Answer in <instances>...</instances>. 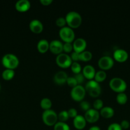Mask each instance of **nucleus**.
I'll use <instances>...</instances> for the list:
<instances>
[{
	"mask_svg": "<svg viewBox=\"0 0 130 130\" xmlns=\"http://www.w3.org/2000/svg\"><path fill=\"white\" fill-rule=\"evenodd\" d=\"M109 86L113 91L117 93L124 92L127 88L126 81L121 77H113L109 82Z\"/></svg>",
	"mask_w": 130,
	"mask_h": 130,
	"instance_id": "7ed1b4c3",
	"label": "nucleus"
},
{
	"mask_svg": "<svg viewBox=\"0 0 130 130\" xmlns=\"http://www.w3.org/2000/svg\"><path fill=\"white\" fill-rule=\"evenodd\" d=\"M56 62L59 67L66 69L71 66L73 61L69 55H68L67 53H62L57 55L56 58Z\"/></svg>",
	"mask_w": 130,
	"mask_h": 130,
	"instance_id": "6e6552de",
	"label": "nucleus"
},
{
	"mask_svg": "<svg viewBox=\"0 0 130 130\" xmlns=\"http://www.w3.org/2000/svg\"><path fill=\"white\" fill-rule=\"evenodd\" d=\"M66 83L68 84V85L70 87L72 88L78 85L77 81H76V80L75 79V78L74 77H68L67 81H66Z\"/></svg>",
	"mask_w": 130,
	"mask_h": 130,
	"instance_id": "7c9ffc66",
	"label": "nucleus"
},
{
	"mask_svg": "<svg viewBox=\"0 0 130 130\" xmlns=\"http://www.w3.org/2000/svg\"><path fill=\"white\" fill-rule=\"evenodd\" d=\"M49 42L47 39H40L37 44V49L41 53H45L49 50Z\"/></svg>",
	"mask_w": 130,
	"mask_h": 130,
	"instance_id": "6ab92c4d",
	"label": "nucleus"
},
{
	"mask_svg": "<svg viewBox=\"0 0 130 130\" xmlns=\"http://www.w3.org/2000/svg\"><path fill=\"white\" fill-rule=\"evenodd\" d=\"M89 130H101V129L98 126H93L89 128Z\"/></svg>",
	"mask_w": 130,
	"mask_h": 130,
	"instance_id": "ea45409f",
	"label": "nucleus"
},
{
	"mask_svg": "<svg viewBox=\"0 0 130 130\" xmlns=\"http://www.w3.org/2000/svg\"><path fill=\"white\" fill-rule=\"evenodd\" d=\"M54 130H70V128L64 122L59 121L54 126Z\"/></svg>",
	"mask_w": 130,
	"mask_h": 130,
	"instance_id": "a878e982",
	"label": "nucleus"
},
{
	"mask_svg": "<svg viewBox=\"0 0 130 130\" xmlns=\"http://www.w3.org/2000/svg\"><path fill=\"white\" fill-rule=\"evenodd\" d=\"M116 100L117 103L121 105H124L126 104L127 101V96L124 92L119 93L116 96Z\"/></svg>",
	"mask_w": 130,
	"mask_h": 130,
	"instance_id": "393cba45",
	"label": "nucleus"
},
{
	"mask_svg": "<svg viewBox=\"0 0 130 130\" xmlns=\"http://www.w3.org/2000/svg\"><path fill=\"white\" fill-rule=\"evenodd\" d=\"M70 67H71V71H72L73 72L75 73V74H79L81 72V65H80L78 62H73Z\"/></svg>",
	"mask_w": 130,
	"mask_h": 130,
	"instance_id": "bb28decb",
	"label": "nucleus"
},
{
	"mask_svg": "<svg viewBox=\"0 0 130 130\" xmlns=\"http://www.w3.org/2000/svg\"><path fill=\"white\" fill-rule=\"evenodd\" d=\"M99 114L103 118L109 119V118H112L114 115V110L113 108L109 106L103 107L100 110Z\"/></svg>",
	"mask_w": 130,
	"mask_h": 130,
	"instance_id": "aec40b11",
	"label": "nucleus"
},
{
	"mask_svg": "<svg viewBox=\"0 0 130 130\" xmlns=\"http://www.w3.org/2000/svg\"><path fill=\"white\" fill-rule=\"evenodd\" d=\"M67 111L69 116V118H75V117L78 115L77 110H76V109H75V108H70V109H68V110H67Z\"/></svg>",
	"mask_w": 130,
	"mask_h": 130,
	"instance_id": "c9c22d12",
	"label": "nucleus"
},
{
	"mask_svg": "<svg viewBox=\"0 0 130 130\" xmlns=\"http://www.w3.org/2000/svg\"><path fill=\"white\" fill-rule=\"evenodd\" d=\"M56 25H57V26L59 27H61V28L66 26V19H65V18L62 17H59L58 19L56 20Z\"/></svg>",
	"mask_w": 130,
	"mask_h": 130,
	"instance_id": "2f4dec72",
	"label": "nucleus"
},
{
	"mask_svg": "<svg viewBox=\"0 0 130 130\" xmlns=\"http://www.w3.org/2000/svg\"><path fill=\"white\" fill-rule=\"evenodd\" d=\"M106 77H107V73L105 71H103V70H99L96 72L94 79L96 82L99 83L104 81Z\"/></svg>",
	"mask_w": 130,
	"mask_h": 130,
	"instance_id": "412c9836",
	"label": "nucleus"
},
{
	"mask_svg": "<svg viewBox=\"0 0 130 130\" xmlns=\"http://www.w3.org/2000/svg\"><path fill=\"white\" fill-rule=\"evenodd\" d=\"M52 101L48 98H43L40 102V106L44 110L51 109L52 107Z\"/></svg>",
	"mask_w": 130,
	"mask_h": 130,
	"instance_id": "5701e85b",
	"label": "nucleus"
},
{
	"mask_svg": "<svg viewBox=\"0 0 130 130\" xmlns=\"http://www.w3.org/2000/svg\"><path fill=\"white\" fill-rule=\"evenodd\" d=\"M1 85H0V90H1Z\"/></svg>",
	"mask_w": 130,
	"mask_h": 130,
	"instance_id": "a19ab883",
	"label": "nucleus"
},
{
	"mask_svg": "<svg viewBox=\"0 0 130 130\" xmlns=\"http://www.w3.org/2000/svg\"><path fill=\"white\" fill-rule=\"evenodd\" d=\"M107 130H122L121 125L119 123H113L110 124Z\"/></svg>",
	"mask_w": 130,
	"mask_h": 130,
	"instance_id": "72a5a7b5",
	"label": "nucleus"
},
{
	"mask_svg": "<svg viewBox=\"0 0 130 130\" xmlns=\"http://www.w3.org/2000/svg\"><path fill=\"white\" fill-rule=\"evenodd\" d=\"M1 62L6 69L14 70L19 66V59L15 55L7 53L3 57Z\"/></svg>",
	"mask_w": 130,
	"mask_h": 130,
	"instance_id": "f03ea898",
	"label": "nucleus"
},
{
	"mask_svg": "<svg viewBox=\"0 0 130 130\" xmlns=\"http://www.w3.org/2000/svg\"><path fill=\"white\" fill-rule=\"evenodd\" d=\"M80 107L82 109V110H84L85 112L90 109V104L87 101H86V100H82V101H81V102L80 104Z\"/></svg>",
	"mask_w": 130,
	"mask_h": 130,
	"instance_id": "473e14b6",
	"label": "nucleus"
},
{
	"mask_svg": "<svg viewBox=\"0 0 130 130\" xmlns=\"http://www.w3.org/2000/svg\"><path fill=\"white\" fill-rule=\"evenodd\" d=\"M42 120L44 124L48 126H54L57 123L58 117L56 112L52 109L44 110L42 114Z\"/></svg>",
	"mask_w": 130,
	"mask_h": 130,
	"instance_id": "20e7f679",
	"label": "nucleus"
},
{
	"mask_svg": "<svg viewBox=\"0 0 130 130\" xmlns=\"http://www.w3.org/2000/svg\"><path fill=\"white\" fill-rule=\"evenodd\" d=\"M98 64L101 69L105 71L112 68L114 65V60L109 56H103L98 60Z\"/></svg>",
	"mask_w": 130,
	"mask_h": 130,
	"instance_id": "1a4fd4ad",
	"label": "nucleus"
},
{
	"mask_svg": "<svg viewBox=\"0 0 130 130\" xmlns=\"http://www.w3.org/2000/svg\"><path fill=\"white\" fill-rule=\"evenodd\" d=\"M57 117H58V119L59 120V121L64 122L65 123V121H66L69 118L68 111L64 110H62L57 114Z\"/></svg>",
	"mask_w": 130,
	"mask_h": 130,
	"instance_id": "cd10ccee",
	"label": "nucleus"
},
{
	"mask_svg": "<svg viewBox=\"0 0 130 130\" xmlns=\"http://www.w3.org/2000/svg\"><path fill=\"white\" fill-rule=\"evenodd\" d=\"M68 77L67 73L64 71H58L54 76V81L57 85H62L66 83L67 79Z\"/></svg>",
	"mask_w": 130,
	"mask_h": 130,
	"instance_id": "2eb2a0df",
	"label": "nucleus"
},
{
	"mask_svg": "<svg viewBox=\"0 0 130 130\" xmlns=\"http://www.w3.org/2000/svg\"><path fill=\"white\" fill-rule=\"evenodd\" d=\"M70 57H71L73 62H78V61L80 60V53L74 51V52H71Z\"/></svg>",
	"mask_w": 130,
	"mask_h": 130,
	"instance_id": "e433bc0d",
	"label": "nucleus"
},
{
	"mask_svg": "<svg viewBox=\"0 0 130 130\" xmlns=\"http://www.w3.org/2000/svg\"><path fill=\"white\" fill-rule=\"evenodd\" d=\"M120 125H121L122 129H127L129 128L130 123L127 120H123L121 121Z\"/></svg>",
	"mask_w": 130,
	"mask_h": 130,
	"instance_id": "4c0bfd02",
	"label": "nucleus"
},
{
	"mask_svg": "<svg viewBox=\"0 0 130 130\" xmlns=\"http://www.w3.org/2000/svg\"><path fill=\"white\" fill-rule=\"evenodd\" d=\"M93 107H94V109H95L96 110H101L103 107V100H101V99L95 100L94 101V103H93Z\"/></svg>",
	"mask_w": 130,
	"mask_h": 130,
	"instance_id": "c85d7f7f",
	"label": "nucleus"
},
{
	"mask_svg": "<svg viewBox=\"0 0 130 130\" xmlns=\"http://www.w3.org/2000/svg\"><path fill=\"white\" fill-rule=\"evenodd\" d=\"M87 47V42L84 38H79L73 42V48L75 52L80 53L85 51Z\"/></svg>",
	"mask_w": 130,
	"mask_h": 130,
	"instance_id": "f8f14e48",
	"label": "nucleus"
},
{
	"mask_svg": "<svg viewBox=\"0 0 130 130\" xmlns=\"http://www.w3.org/2000/svg\"><path fill=\"white\" fill-rule=\"evenodd\" d=\"M85 90L93 97H98L101 92V88L99 83L95 80H89L85 85Z\"/></svg>",
	"mask_w": 130,
	"mask_h": 130,
	"instance_id": "39448f33",
	"label": "nucleus"
},
{
	"mask_svg": "<svg viewBox=\"0 0 130 130\" xmlns=\"http://www.w3.org/2000/svg\"><path fill=\"white\" fill-rule=\"evenodd\" d=\"M73 126L76 129L82 130L84 129L86 126L87 121L84 116L82 115H77L75 118H73Z\"/></svg>",
	"mask_w": 130,
	"mask_h": 130,
	"instance_id": "f3484780",
	"label": "nucleus"
},
{
	"mask_svg": "<svg viewBox=\"0 0 130 130\" xmlns=\"http://www.w3.org/2000/svg\"><path fill=\"white\" fill-rule=\"evenodd\" d=\"M99 112L98 110H96L95 109H89L88 110H87L85 112L84 114V118H85V120L87 122L89 123H94L96 121H98V120L99 118Z\"/></svg>",
	"mask_w": 130,
	"mask_h": 130,
	"instance_id": "9d476101",
	"label": "nucleus"
},
{
	"mask_svg": "<svg viewBox=\"0 0 130 130\" xmlns=\"http://www.w3.org/2000/svg\"><path fill=\"white\" fill-rule=\"evenodd\" d=\"M93 57V54L89 51H84L80 53V60L83 62H88L91 60Z\"/></svg>",
	"mask_w": 130,
	"mask_h": 130,
	"instance_id": "b1692460",
	"label": "nucleus"
},
{
	"mask_svg": "<svg viewBox=\"0 0 130 130\" xmlns=\"http://www.w3.org/2000/svg\"><path fill=\"white\" fill-rule=\"evenodd\" d=\"M59 37L64 43H72L75 38V32L68 26H65L61 28L59 30Z\"/></svg>",
	"mask_w": 130,
	"mask_h": 130,
	"instance_id": "423d86ee",
	"label": "nucleus"
},
{
	"mask_svg": "<svg viewBox=\"0 0 130 130\" xmlns=\"http://www.w3.org/2000/svg\"><path fill=\"white\" fill-rule=\"evenodd\" d=\"M82 74L85 78L89 80H92L94 79L96 74V71L94 67L91 65H87L84 66L82 69Z\"/></svg>",
	"mask_w": 130,
	"mask_h": 130,
	"instance_id": "a211bd4d",
	"label": "nucleus"
},
{
	"mask_svg": "<svg viewBox=\"0 0 130 130\" xmlns=\"http://www.w3.org/2000/svg\"><path fill=\"white\" fill-rule=\"evenodd\" d=\"M113 57L115 60L118 62H126L128 58V53L125 50L117 49L114 51L113 53Z\"/></svg>",
	"mask_w": 130,
	"mask_h": 130,
	"instance_id": "ddd939ff",
	"label": "nucleus"
},
{
	"mask_svg": "<svg viewBox=\"0 0 130 130\" xmlns=\"http://www.w3.org/2000/svg\"><path fill=\"white\" fill-rule=\"evenodd\" d=\"M15 9L19 12H25L31 8V3L28 0H19L15 3Z\"/></svg>",
	"mask_w": 130,
	"mask_h": 130,
	"instance_id": "dca6fc26",
	"label": "nucleus"
},
{
	"mask_svg": "<svg viewBox=\"0 0 130 130\" xmlns=\"http://www.w3.org/2000/svg\"><path fill=\"white\" fill-rule=\"evenodd\" d=\"M29 27L30 30L35 34H40L43 30V24L38 19H33L29 22Z\"/></svg>",
	"mask_w": 130,
	"mask_h": 130,
	"instance_id": "4468645a",
	"label": "nucleus"
},
{
	"mask_svg": "<svg viewBox=\"0 0 130 130\" xmlns=\"http://www.w3.org/2000/svg\"><path fill=\"white\" fill-rule=\"evenodd\" d=\"M53 2V0H40V3L44 6H48Z\"/></svg>",
	"mask_w": 130,
	"mask_h": 130,
	"instance_id": "58836bf2",
	"label": "nucleus"
},
{
	"mask_svg": "<svg viewBox=\"0 0 130 130\" xmlns=\"http://www.w3.org/2000/svg\"><path fill=\"white\" fill-rule=\"evenodd\" d=\"M85 93H86L85 88L81 85H78L77 86L73 88L70 92L71 98L76 102L82 101L85 97Z\"/></svg>",
	"mask_w": 130,
	"mask_h": 130,
	"instance_id": "0eeeda50",
	"label": "nucleus"
},
{
	"mask_svg": "<svg viewBox=\"0 0 130 130\" xmlns=\"http://www.w3.org/2000/svg\"><path fill=\"white\" fill-rule=\"evenodd\" d=\"M15 76V71L12 69H6L2 72V77L6 81H9L14 78Z\"/></svg>",
	"mask_w": 130,
	"mask_h": 130,
	"instance_id": "4be33fe9",
	"label": "nucleus"
},
{
	"mask_svg": "<svg viewBox=\"0 0 130 130\" xmlns=\"http://www.w3.org/2000/svg\"><path fill=\"white\" fill-rule=\"evenodd\" d=\"M65 19L66 24L71 29L80 27L82 22V18L80 14L75 11H71L68 13L65 17Z\"/></svg>",
	"mask_w": 130,
	"mask_h": 130,
	"instance_id": "f257e3e1",
	"label": "nucleus"
},
{
	"mask_svg": "<svg viewBox=\"0 0 130 130\" xmlns=\"http://www.w3.org/2000/svg\"><path fill=\"white\" fill-rule=\"evenodd\" d=\"M49 50L54 54H61L63 52V44L57 39L52 40L49 43Z\"/></svg>",
	"mask_w": 130,
	"mask_h": 130,
	"instance_id": "9b49d317",
	"label": "nucleus"
},
{
	"mask_svg": "<svg viewBox=\"0 0 130 130\" xmlns=\"http://www.w3.org/2000/svg\"><path fill=\"white\" fill-rule=\"evenodd\" d=\"M73 50V48L72 43H64V44H63V52H64L65 53H71Z\"/></svg>",
	"mask_w": 130,
	"mask_h": 130,
	"instance_id": "c756f323",
	"label": "nucleus"
},
{
	"mask_svg": "<svg viewBox=\"0 0 130 130\" xmlns=\"http://www.w3.org/2000/svg\"><path fill=\"white\" fill-rule=\"evenodd\" d=\"M74 77H75V79L77 81L78 85H81L84 81V79H85V77H84L83 74L81 73V72L79 74H75Z\"/></svg>",
	"mask_w": 130,
	"mask_h": 130,
	"instance_id": "f704fd0d",
	"label": "nucleus"
}]
</instances>
